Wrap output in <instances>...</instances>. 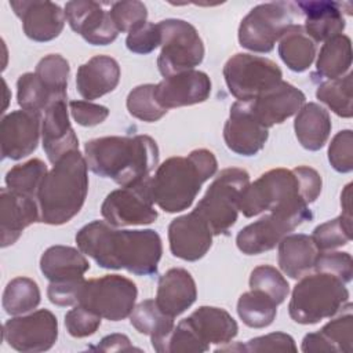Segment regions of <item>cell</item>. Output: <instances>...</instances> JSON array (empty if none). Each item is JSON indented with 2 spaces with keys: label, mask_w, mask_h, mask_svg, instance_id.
<instances>
[{
  "label": "cell",
  "mask_w": 353,
  "mask_h": 353,
  "mask_svg": "<svg viewBox=\"0 0 353 353\" xmlns=\"http://www.w3.org/2000/svg\"><path fill=\"white\" fill-rule=\"evenodd\" d=\"M79 250L103 269H124L137 276L157 273L163 254L159 233L153 229L123 230L106 221H92L76 234Z\"/></svg>",
  "instance_id": "obj_1"
},
{
  "label": "cell",
  "mask_w": 353,
  "mask_h": 353,
  "mask_svg": "<svg viewBox=\"0 0 353 353\" xmlns=\"http://www.w3.org/2000/svg\"><path fill=\"white\" fill-rule=\"evenodd\" d=\"M84 157L94 174L125 188L150 178L159 164V148L149 135L102 137L85 142Z\"/></svg>",
  "instance_id": "obj_2"
},
{
  "label": "cell",
  "mask_w": 353,
  "mask_h": 353,
  "mask_svg": "<svg viewBox=\"0 0 353 353\" xmlns=\"http://www.w3.org/2000/svg\"><path fill=\"white\" fill-rule=\"evenodd\" d=\"M218 170L215 154L208 149L192 150L188 156H174L163 161L150 176L153 201L165 212L188 210L201 185Z\"/></svg>",
  "instance_id": "obj_3"
},
{
  "label": "cell",
  "mask_w": 353,
  "mask_h": 353,
  "mask_svg": "<svg viewBox=\"0 0 353 353\" xmlns=\"http://www.w3.org/2000/svg\"><path fill=\"white\" fill-rule=\"evenodd\" d=\"M321 186L320 174L307 165L269 170L255 182L248 183L240 200V211L251 218L292 203L301 201L309 205L320 196Z\"/></svg>",
  "instance_id": "obj_4"
},
{
  "label": "cell",
  "mask_w": 353,
  "mask_h": 353,
  "mask_svg": "<svg viewBox=\"0 0 353 353\" xmlns=\"http://www.w3.org/2000/svg\"><path fill=\"white\" fill-rule=\"evenodd\" d=\"M88 192V165L79 150L62 156L47 172L37 194L40 222L63 225L76 216Z\"/></svg>",
  "instance_id": "obj_5"
},
{
  "label": "cell",
  "mask_w": 353,
  "mask_h": 353,
  "mask_svg": "<svg viewBox=\"0 0 353 353\" xmlns=\"http://www.w3.org/2000/svg\"><path fill=\"white\" fill-rule=\"evenodd\" d=\"M349 302L346 284L325 272L307 273L295 284L288 303L290 317L298 324H316L335 316Z\"/></svg>",
  "instance_id": "obj_6"
},
{
  "label": "cell",
  "mask_w": 353,
  "mask_h": 353,
  "mask_svg": "<svg viewBox=\"0 0 353 353\" xmlns=\"http://www.w3.org/2000/svg\"><path fill=\"white\" fill-rule=\"evenodd\" d=\"M248 183L250 174L245 170L237 167L225 168L197 203L193 211L207 222L214 236L226 233L236 223L240 200Z\"/></svg>",
  "instance_id": "obj_7"
},
{
  "label": "cell",
  "mask_w": 353,
  "mask_h": 353,
  "mask_svg": "<svg viewBox=\"0 0 353 353\" xmlns=\"http://www.w3.org/2000/svg\"><path fill=\"white\" fill-rule=\"evenodd\" d=\"M313 218L305 203H292L270 211V214L243 228L236 237L237 248L245 255H258L273 250L283 237L305 221Z\"/></svg>",
  "instance_id": "obj_8"
},
{
  "label": "cell",
  "mask_w": 353,
  "mask_h": 353,
  "mask_svg": "<svg viewBox=\"0 0 353 353\" xmlns=\"http://www.w3.org/2000/svg\"><path fill=\"white\" fill-rule=\"evenodd\" d=\"M159 26L161 30V51L157 66L163 77L192 70L203 62L204 44L192 23L168 18L160 21Z\"/></svg>",
  "instance_id": "obj_9"
},
{
  "label": "cell",
  "mask_w": 353,
  "mask_h": 353,
  "mask_svg": "<svg viewBox=\"0 0 353 353\" xmlns=\"http://www.w3.org/2000/svg\"><path fill=\"white\" fill-rule=\"evenodd\" d=\"M138 296L132 280L120 274H106L85 280L79 292V302L102 319L120 321L132 313Z\"/></svg>",
  "instance_id": "obj_10"
},
{
  "label": "cell",
  "mask_w": 353,
  "mask_h": 353,
  "mask_svg": "<svg viewBox=\"0 0 353 353\" xmlns=\"http://www.w3.org/2000/svg\"><path fill=\"white\" fill-rule=\"evenodd\" d=\"M229 92L240 102H251L261 94L276 87L283 77L276 62L265 57L239 52L223 66Z\"/></svg>",
  "instance_id": "obj_11"
},
{
  "label": "cell",
  "mask_w": 353,
  "mask_h": 353,
  "mask_svg": "<svg viewBox=\"0 0 353 353\" xmlns=\"http://www.w3.org/2000/svg\"><path fill=\"white\" fill-rule=\"evenodd\" d=\"M294 3L272 1L254 7L240 22L239 43L254 52H270L281 34L294 25Z\"/></svg>",
  "instance_id": "obj_12"
},
{
  "label": "cell",
  "mask_w": 353,
  "mask_h": 353,
  "mask_svg": "<svg viewBox=\"0 0 353 353\" xmlns=\"http://www.w3.org/2000/svg\"><path fill=\"white\" fill-rule=\"evenodd\" d=\"M150 178L134 185L110 192L102 205L101 214L112 226L149 225L157 219L150 192Z\"/></svg>",
  "instance_id": "obj_13"
},
{
  "label": "cell",
  "mask_w": 353,
  "mask_h": 353,
  "mask_svg": "<svg viewBox=\"0 0 353 353\" xmlns=\"http://www.w3.org/2000/svg\"><path fill=\"white\" fill-rule=\"evenodd\" d=\"M3 338L18 352H46L57 342L58 320L48 309H40L28 316L12 317L3 325Z\"/></svg>",
  "instance_id": "obj_14"
},
{
  "label": "cell",
  "mask_w": 353,
  "mask_h": 353,
  "mask_svg": "<svg viewBox=\"0 0 353 353\" xmlns=\"http://www.w3.org/2000/svg\"><path fill=\"white\" fill-rule=\"evenodd\" d=\"M41 113L12 110L1 119V157L19 160L33 153L41 134Z\"/></svg>",
  "instance_id": "obj_15"
},
{
  "label": "cell",
  "mask_w": 353,
  "mask_h": 353,
  "mask_svg": "<svg viewBox=\"0 0 353 353\" xmlns=\"http://www.w3.org/2000/svg\"><path fill=\"white\" fill-rule=\"evenodd\" d=\"M269 128H266L251 112L247 102L236 101L230 106L229 119L223 127V139L226 146L240 156H255L268 141Z\"/></svg>",
  "instance_id": "obj_16"
},
{
  "label": "cell",
  "mask_w": 353,
  "mask_h": 353,
  "mask_svg": "<svg viewBox=\"0 0 353 353\" xmlns=\"http://www.w3.org/2000/svg\"><path fill=\"white\" fill-rule=\"evenodd\" d=\"M65 17L72 30L88 44L106 46L114 41L119 34L109 11L103 10L101 3L91 0L68 1Z\"/></svg>",
  "instance_id": "obj_17"
},
{
  "label": "cell",
  "mask_w": 353,
  "mask_h": 353,
  "mask_svg": "<svg viewBox=\"0 0 353 353\" xmlns=\"http://www.w3.org/2000/svg\"><path fill=\"white\" fill-rule=\"evenodd\" d=\"M212 236L207 222L196 211H192L171 221L168 226L170 251L179 259L199 261L211 248Z\"/></svg>",
  "instance_id": "obj_18"
},
{
  "label": "cell",
  "mask_w": 353,
  "mask_h": 353,
  "mask_svg": "<svg viewBox=\"0 0 353 353\" xmlns=\"http://www.w3.org/2000/svg\"><path fill=\"white\" fill-rule=\"evenodd\" d=\"M15 15L22 21L25 34L39 43L54 40L65 26V11L47 0H19L10 1Z\"/></svg>",
  "instance_id": "obj_19"
},
{
  "label": "cell",
  "mask_w": 353,
  "mask_h": 353,
  "mask_svg": "<svg viewBox=\"0 0 353 353\" xmlns=\"http://www.w3.org/2000/svg\"><path fill=\"white\" fill-rule=\"evenodd\" d=\"M211 94V80L200 70H186L164 77L154 87V97L165 110L201 103Z\"/></svg>",
  "instance_id": "obj_20"
},
{
  "label": "cell",
  "mask_w": 353,
  "mask_h": 353,
  "mask_svg": "<svg viewBox=\"0 0 353 353\" xmlns=\"http://www.w3.org/2000/svg\"><path fill=\"white\" fill-rule=\"evenodd\" d=\"M305 101L306 97L299 88L281 80L276 87L247 103L254 116L266 128H270L298 113Z\"/></svg>",
  "instance_id": "obj_21"
},
{
  "label": "cell",
  "mask_w": 353,
  "mask_h": 353,
  "mask_svg": "<svg viewBox=\"0 0 353 353\" xmlns=\"http://www.w3.org/2000/svg\"><path fill=\"white\" fill-rule=\"evenodd\" d=\"M37 221H40L37 200L10 190L8 188L1 189L0 232L3 248L12 245L22 232Z\"/></svg>",
  "instance_id": "obj_22"
},
{
  "label": "cell",
  "mask_w": 353,
  "mask_h": 353,
  "mask_svg": "<svg viewBox=\"0 0 353 353\" xmlns=\"http://www.w3.org/2000/svg\"><path fill=\"white\" fill-rule=\"evenodd\" d=\"M41 141L52 164L66 153L79 150V139L69 121L66 99L55 101L46 109L41 121Z\"/></svg>",
  "instance_id": "obj_23"
},
{
  "label": "cell",
  "mask_w": 353,
  "mask_h": 353,
  "mask_svg": "<svg viewBox=\"0 0 353 353\" xmlns=\"http://www.w3.org/2000/svg\"><path fill=\"white\" fill-rule=\"evenodd\" d=\"M120 81L119 62L108 55H95L80 65L76 73V88L85 101L112 92Z\"/></svg>",
  "instance_id": "obj_24"
},
{
  "label": "cell",
  "mask_w": 353,
  "mask_h": 353,
  "mask_svg": "<svg viewBox=\"0 0 353 353\" xmlns=\"http://www.w3.org/2000/svg\"><path fill=\"white\" fill-rule=\"evenodd\" d=\"M196 298V283L188 270L172 268L159 279L154 301L157 306L172 319L189 309Z\"/></svg>",
  "instance_id": "obj_25"
},
{
  "label": "cell",
  "mask_w": 353,
  "mask_h": 353,
  "mask_svg": "<svg viewBox=\"0 0 353 353\" xmlns=\"http://www.w3.org/2000/svg\"><path fill=\"white\" fill-rule=\"evenodd\" d=\"M303 15V29L314 41H327L334 36L342 34L346 21L343 17V4L335 1H298L294 3Z\"/></svg>",
  "instance_id": "obj_26"
},
{
  "label": "cell",
  "mask_w": 353,
  "mask_h": 353,
  "mask_svg": "<svg viewBox=\"0 0 353 353\" xmlns=\"http://www.w3.org/2000/svg\"><path fill=\"white\" fill-rule=\"evenodd\" d=\"M185 320L207 345L229 343L239 331L236 320L225 309L215 306H200Z\"/></svg>",
  "instance_id": "obj_27"
},
{
  "label": "cell",
  "mask_w": 353,
  "mask_h": 353,
  "mask_svg": "<svg viewBox=\"0 0 353 353\" xmlns=\"http://www.w3.org/2000/svg\"><path fill=\"white\" fill-rule=\"evenodd\" d=\"M352 320V303L347 302L345 313L328 321L317 332L305 335L302 341V352H350Z\"/></svg>",
  "instance_id": "obj_28"
},
{
  "label": "cell",
  "mask_w": 353,
  "mask_h": 353,
  "mask_svg": "<svg viewBox=\"0 0 353 353\" xmlns=\"http://www.w3.org/2000/svg\"><path fill=\"white\" fill-rule=\"evenodd\" d=\"M319 252L310 236L287 234L279 243V266L288 277L301 279L314 268Z\"/></svg>",
  "instance_id": "obj_29"
},
{
  "label": "cell",
  "mask_w": 353,
  "mask_h": 353,
  "mask_svg": "<svg viewBox=\"0 0 353 353\" xmlns=\"http://www.w3.org/2000/svg\"><path fill=\"white\" fill-rule=\"evenodd\" d=\"M90 263L77 248L69 245H51L40 258V270L50 281H68L84 279Z\"/></svg>",
  "instance_id": "obj_30"
},
{
  "label": "cell",
  "mask_w": 353,
  "mask_h": 353,
  "mask_svg": "<svg viewBox=\"0 0 353 353\" xmlns=\"http://www.w3.org/2000/svg\"><path fill=\"white\" fill-rule=\"evenodd\" d=\"M328 112L316 102L305 103L296 113L294 130L299 143L312 152L320 150L331 132Z\"/></svg>",
  "instance_id": "obj_31"
},
{
  "label": "cell",
  "mask_w": 353,
  "mask_h": 353,
  "mask_svg": "<svg viewBox=\"0 0 353 353\" xmlns=\"http://www.w3.org/2000/svg\"><path fill=\"white\" fill-rule=\"evenodd\" d=\"M279 55L292 72H305L316 57V43L302 25H291L279 39Z\"/></svg>",
  "instance_id": "obj_32"
},
{
  "label": "cell",
  "mask_w": 353,
  "mask_h": 353,
  "mask_svg": "<svg viewBox=\"0 0 353 353\" xmlns=\"http://www.w3.org/2000/svg\"><path fill=\"white\" fill-rule=\"evenodd\" d=\"M352 66V41L346 34H338L324 41L316 62V72L328 80L339 79Z\"/></svg>",
  "instance_id": "obj_33"
},
{
  "label": "cell",
  "mask_w": 353,
  "mask_h": 353,
  "mask_svg": "<svg viewBox=\"0 0 353 353\" xmlns=\"http://www.w3.org/2000/svg\"><path fill=\"white\" fill-rule=\"evenodd\" d=\"M131 325L143 335H149L152 346L160 343L174 328V319L165 314L154 299L138 303L130 314Z\"/></svg>",
  "instance_id": "obj_34"
},
{
  "label": "cell",
  "mask_w": 353,
  "mask_h": 353,
  "mask_svg": "<svg viewBox=\"0 0 353 353\" xmlns=\"http://www.w3.org/2000/svg\"><path fill=\"white\" fill-rule=\"evenodd\" d=\"M277 303L266 294L251 290L240 295L237 301V314L247 327H269L277 314Z\"/></svg>",
  "instance_id": "obj_35"
},
{
  "label": "cell",
  "mask_w": 353,
  "mask_h": 353,
  "mask_svg": "<svg viewBox=\"0 0 353 353\" xmlns=\"http://www.w3.org/2000/svg\"><path fill=\"white\" fill-rule=\"evenodd\" d=\"M40 288L29 277H15L7 283L3 292V309L8 314H23L36 309L40 303Z\"/></svg>",
  "instance_id": "obj_36"
},
{
  "label": "cell",
  "mask_w": 353,
  "mask_h": 353,
  "mask_svg": "<svg viewBox=\"0 0 353 353\" xmlns=\"http://www.w3.org/2000/svg\"><path fill=\"white\" fill-rule=\"evenodd\" d=\"M59 99L68 98H61L51 92L34 72L23 73L17 80V101L23 110L41 113Z\"/></svg>",
  "instance_id": "obj_37"
},
{
  "label": "cell",
  "mask_w": 353,
  "mask_h": 353,
  "mask_svg": "<svg viewBox=\"0 0 353 353\" xmlns=\"http://www.w3.org/2000/svg\"><path fill=\"white\" fill-rule=\"evenodd\" d=\"M47 172L48 171L44 161L40 159H30L8 170L6 174V185L10 190L37 199Z\"/></svg>",
  "instance_id": "obj_38"
},
{
  "label": "cell",
  "mask_w": 353,
  "mask_h": 353,
  "mask_svg": "<svg viewBox=\"0 0 353 353\" xmlns=\"http://www.w3.org/2000/svg\"><path fill=\"white\" fill-rule=\"evenodd\" d=\"M316 97L320 102L325 103L339 117L350 119L352 109V73L323 81L316 91Z\"/></svg>",
  "instance_id": "obj_39"
},
{
  "label": "cell",
  "mask_w": 353,
  "mask_h": 353,
  "mask_svg": "<svg viewBox=\"0 0 353 353\" xmlns=\"http://www.w3.org/2000/svg\"><path fill=\"white\" fill-rule=\"evenodd\" d=\"M310 237L319 251H331L347 244L352 240V214L342 212L316 226Z\"/></svg>",
  "instance_id": "obj_40"
},
{
  "label": "cell",
  "mask_w": 353,
  "mask_h": 353,
  "mask_svg": "<svg viewBox=\"0 0 353 353\" xmlns=\"http://www.w3.org/2000/svg\"><path fill=\"white\" fill-rule=\"evenodd\" d=\"M34 73L44 85L57 97L66 98L68 80L70 73L69 62L59 54H48L39 61Z\"/></svg>",
  "instance_id": "obj_41"
},
{
  "label": "cell",
  "mask_w": 353,
  "mask_h": 353,
  "mask_svg": "<svg viewBox=\"0 0 353 353\" xmlns=\"http://www.w3.org/2000/svg\"><path fill=\"white\" fill-rule=\"evenodd\" d=\"M154 87L156 84H141L130 91L125 105L132 117L153 123L160 120L168 112L159 105L154 97Z\"/></svg>",
  "instance_id": "obj_42"
},
{
  "label": "cell",
  "mask_w": 353,
  "mask_h": 353,
  "mask_svg": "<svg viewBox=\"0 0 353 353\" xmlns=\"http://www.w3.org/2000/svg\"><path fill=\"white\" fill-rule=\"evenodd\" d=\"M250 288L270 296L277 305L283 303L290 292V284L284 276L270 265L256 266L250 274Z\"/></svg>",
  "instance_id": "obj_43"
},
{
  "label": "cell",
  "mask_w": 353,
  "mask_h": 353,
  "mask_svg": "<svg viewBox=\"0 0 353 353\" xmlns=\"http://www.w3.org/2000/svg\"><path fill=\"white\" fill-rule=\"evenodd\" d=\"M153 349L159 353H178V352H207L210 345L200 341L188 321L183 319L176 325H174L172 331Z\"/></svg>",
  "instance_id": "obj_44"
},
{
  "label": "cell",
  "mask_w": 353,
  "mask_h": 353,
  "mask_svg": "<svg viewBox=\"0 0 353 353\" xmlns=\"http://www.w3.org/2000/svg\"><path fill=\"white\" fill-rule=\"evenodd\" d=\"M109 14L119 33L120 32L130 33L148 22L146 6L138 0L112 3V8L109 10Z\"/></svg>",
  "instance_id": "obj_45"
},
{
  "label": "cell",
  "mask_w": 353,
  "mask_h": 353,
  "mask_svg": "<svg viewBox=\"0 0 353 353\" xmlns=\"http://www.w3.org/2000/svg\"><path fill=\"white\" fill-rule=\"evenodd\" d=\"M296 352L295 341L291 335L284 332H272L268 335L256 336L245 343H237L229 347L216 349V352Z\"/></svg>",
  "instance_id": "obj_46"
},
{
  "label": "cell",
  "mask_w": 353,
  "mask_h": 353,
  "mask_svg": "<svg viewBox=\"0 0 353 353\" xmlns=\"http://www.w3.org/2000/svg\"><path fill=\"white\" fill-rule=\"evenodd\" d=\"M328 161L338 172L346 174L353 170V132L342 130L336 132L328 148Z\"/></svg>",
  "instance_id": "obj_47"
},
{
  "label": "cell",
  "mask_w": 353,
  "mask_h": 353,
  "mask_svg": "<svg viewBox=\"0 0 353 353\" xmlns=\"http://www.w3.org/2000/svg\"><path fill=\"white\" fill-rule=\"evenodd\" d=\"M313 270L334 274L345 284H347L353 276L352 256L349 252L342 251H320L316 258Z\"/></svg>",
  "instance_id": "obj_48"
},
{
  "label": "cell",
  "mask_w": 353,
  "mask_h": 353,
  "mask_svg": "<svg viewBox=\"0 0 353 353\" xmlns=\"http://www.w3.org/2000/svg\"><path fill=\"white\" fill-rule=\"evenodd\" d=\"M101 319L102 317L92 310L76 305L65 314V327L72 336L85 338L95 334L101 325Z\"/></svg>",
  "instance_id": "obj_49"
},
{
  "label": "cell",
  "mask_w": 353,
  "mask_h": 353,
  "mask_svg": "<svg viewBox=\"0 0 353 353\" xmlns=\"http://www.w3.org/2000/svg\"><path fill=\"white\" fill-rule=\"evenodd\" d=\"M125 46L131 52L146 55L161 46V30L159 23L146 22L138 29L130 32L125 39Z\"/></svg>",
  "instance_id": "obj_50"
},
{
  "label": "cell",
  "mask_w": 353,
  "mask_h": 353,
  "mask_svg": "<svg viewBox=\"0 0 353 353\" xmlns=\"http://www.w3.org/2000/svg\"><path fill=\"white\" fill-rule=\"evenodd\" d=\"M69 108L74 121L83 127L98 125L109 116L106 106L90 101H70Z\"/></svg>",
  "instance_id": "obj_51"
},
{
  "label": "cell",
  "mask_w": 353,
  "mask_h": 353,
  "mask_svg": "<svg viewBox=\"0 0 353 353\" xmlns=\"http://www.w3.org/2000/svg\"><path fill=\"white\" fill-rule=\"evenodd\" d=\"M84 281V279L68 281H50L47 288V296L50 302L57 306L77 305L79 292Z\"/></svg>",
  "instance_id": "obj_52"
},
{
  "label": "cell",
  "mask_w": 353,
  "mask_h": 353,
  "mask_svg": "<svg viewBox=\"0 0 353 353\" xmlns=\"http://www.w3.org/2000/svg\"><path fill=\"white\" fill-rule=\"evenodd\" d=\"M97 350H103V352H128V350H139L137 347H134L128 339V336L123 335V334H110L105 338H102V341L98 343V346L95 347Z\"/></svg>",
  "instance_id": "obj_53"
}]
</instances>
